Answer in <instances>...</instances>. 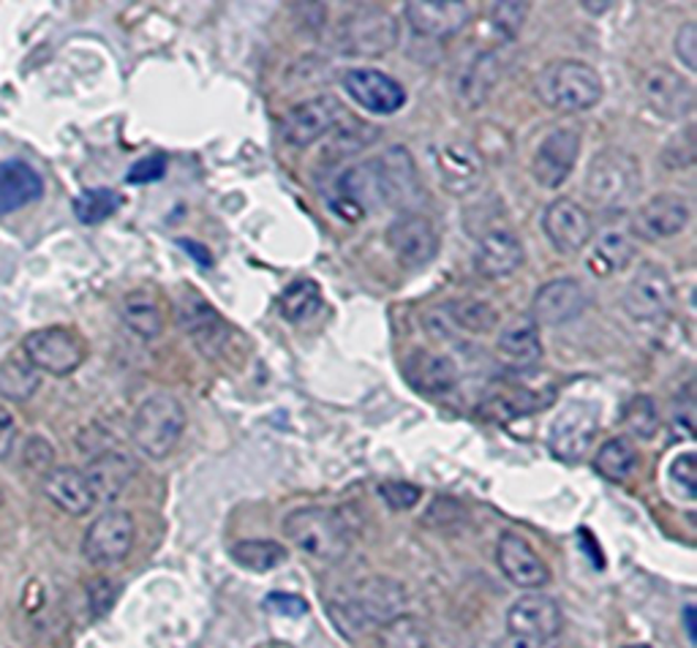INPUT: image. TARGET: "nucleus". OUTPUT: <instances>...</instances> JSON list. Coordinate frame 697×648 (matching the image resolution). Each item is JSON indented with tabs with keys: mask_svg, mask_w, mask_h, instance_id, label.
Instances as JSON below:
<instances>
[{
	"mask_svg": "<svg viewBox=\"0 0 697 648\" xmlns=\"http://www.w3.org/2000/svg\"><path fill=\"white\" fill-rule=\"evenodd\" d=\"M406 588L384 575L362 577L355 586L325 597V610L344 638H362L406 610Z\"/></svg>",
	"mask_w": 697,
	"mask_h": 648,
	"instance_id": "1",
	"label": "nucleus"
},
{
	"mask_svg": "<svg viewBox=\"0 0 697 648\" xmlns=\"http://www.w3.org/2000/svg\"><path fill=\"white\" fill-rule=\"evenodd\" d=\"M284 537L303 556L316 564H325V567L344 562L351 547L349 529L344 526L336 512L325 510V506H303V510L289 512L284 518Z\"/></svg>",
	"mask_w": 697,
	"mask_h": 648,
	"instance_id": "2",
	"label": "nucleus"
},
{
	"mask_svg": "<svg viewBox=\"0 0 697 648\" xmlns=\"http://www.w3.org/2000/svg\"><path fill=\"white\" fill-rule=\"evenodd\" d=\"M535 93L548 109L575 115L600 104L602 80L583 61H553L537 74Z\"/></svg>",
	"mask_w": 697,
	"mask_h": 648,
	"instance_id": "3",
	"label": "nucleus"
},
{
	"mask_svg": "<svg viewBox=\"0 0 697 648\" xmlns=\"http://www.w3.org/2000/svg\"><path fill=\"white\" fill-rule=\"evenodd\" d=\"M641 188V164L635 156L619 150V147H608V150L591 158L589 173H585V194L596 208H626V205L635 202Z\"/></svg>",
	"mask_w": 697,
	"mask_h": 648,
	"instance_id": "4",
	"label": "nucleus"
},
{
	"mask_svg": "<svg viewBox=\"0 0 697 648\" xmlns=\"http://www.w3.org/2000/svg\"><path fill=\"white\" fill-rule=\"evenodd\" d=\"M186 431V411L178 398L167 393L145 398L131 420V439L154 461H163L178 447Z\"/></svg>",
	"mask_w": 697,
	"mask_h": 648,
	"instance_id": "5",
	"label": "nucleus"
},
{
	"mask_svg": "<svg viewBox=\"0 0 697 648\" xmlns=\"http://www.w3.org/2000/svg\"><path fill=\"white\" fill-rule=\"evenodd\" d=\"M371 169V186L377 194V205H390V208L414 213L423 202V182H420L414 158L409 156L406 147H392L368 164Z\"/></svg>",
	"mask_w": 697,
	"mask_h": 648,
	"instance_id": "6",
	"label": "nucleus"
},
{
	"mask_svg": "<svg viewBox=\"0 0 697 648\" xmlns=\"http://www.w3.org/2000/svg\"><path fill=\"white\" fill-rule=\"evenodd\" d=\"M336 41L349 55H388L398 44V20L382 6H360L344 17L336 31Z\"/></svg>",
	"mask_w": 697,
	"mask_h": 648,
	"instance_id": "7",
	"label": "nucleus"
},
{
	"mask_svg": "<svg viewBox=\"0 0 697 648\" xmlns=\"http://www.w3.org/2000/svg\"><path fill=\"white\" fill-rule=\"evenodd\" d=\"M25 360L36 370L52 376H68L85 360V346L77 333L68 327H41L28 333L22 341Z\"/></svg>",
	"mask_w": 697,
	"mask_h": 648,
	"instance_id": "8",
	"label": "nucleus"
},
{
	"mask_svg": "<svg viewBox=\"0 0 697 648\" xmlns=\"http://www.w3.org/2000/svg\"><path fill=\"white\" fill-rule=\"evenodd\" d=\"M137 526L126 510H107L87 526L82 553L93 567H115L131 553Z\"/></svg>",
	"mask_w": 697,
	"mask_h": 648,
	"instance_id": "9",
	"label": "nucleus"
},
{
	"mask_svg": "<svg viewBox=\"0 0 697 648\" xmlns=\"http://www.w3.org/2000/svg\"><path fill=\"white\" fill-rule=\"evenodd\" d=\"M673 297H676V289H673L670 273L657 262H643L624 286L621 305L635 322H654L670 311Z\"/></svg>",
	"mask_w": 697,
	"mask_h": 648,
	"instance_id": "10",
	"label": "nucleus"
},
{
	"mask_svg": "<svg viewBox=\"0 0 697 648\" xmlns=\"http://www.w3.org/2000/svg\"><path fill=\"white\" fill-rule=\"evenodd\" d=\"M596 433V409L594 404H583V400H572L564 409L556 415V420L550 422L548 431V447L553 452L556 461L561 463H575L583 461V456L589 452L591 441Z\"/></svg>",
	"mask_w": 697,
	"mask_h": 648,
	"instance_id": "11",
	"label": "nucleus"
},
{
	"mask_svg": "<svg viewBox=\"0 0 697 648\" xmlns=\"http://www.w3.org/2000/svg\"><path fill=\"white\" fill-rule=\"evenodd\" d=\"M384 240H388L398 264L406 270H420L425 268V264H431L433 259H436L439 245H442L436 227H433L431 218L423 213L398 216L388 227Z\"/></svg>",
	"mask_w": 697,
	"mask_h": 648,
	"instance_id": "12",
	"label": "nucleus"
},
{
	"mask_svg": "<svg viewBox=\"0 0 697 648\" xmlns=\"http://www.w3.org/2000/svg\"><path fill=\"white\" fill-rule=\"evenodd\" d=\"M344 107L336 96H316L295 104L284 115L281 134L292 147H308L341 123Z\"/></svg>",
	"mask_w": 697,
	"mask_h": 648,
	"instance_id": "13",
	"label": "nucleus"
},
{
	"mask_svg": "<svg viewBox=\"0 0 697 648\" xmlns=\"http://www.w3.org/2000/svg\"><path fill=\"white\" fill-rule=\"evenodd\" d=\"M542 232L550 240L556 251L570 257V253L583 251L589 245L591 234H594V223H591L589 210L581 202L570 197L553 199L542 213Z\"/></svg>",
	"mask_w": 697,
	"mask_h": 648,
	"instance_id": "14",
	"label": "nucleus"
},
{
	"mask_svg": "<svg viewBox=\"0 0 697 648\" xmlns=\"http://www.w3.org/2000/svg\"><path fill=\"white\" fill-rule=\"evenodd\" d=\"M641 93L646 107L665 121H682L695 107L693 82L667 66H654L643 74Z\"/></svg>",
	"mask_w": 697,
	"mask_h": 648,
	"instance_id": "15",
	"label": "nucleus"
},
{
	"mask_svg": "<svg viewBox=\"0 0 697 648\" xmlns=\"http://www.w3.org/2000/svg\"><path fill=\"white\" fill-rule=\"evenodd\" d=\"M689 205L678 194H657L646 199L641 208L632 213V234L646 243H659V240L676 238L687 229Z\"/></svg>",
	"mask_w": 697,
	"mask_h": 648,
	"instance_id": "16",
	"label": "nucleus"
},
{
	"mask_svg": "<svg viewBox=\"0 0 697 648\" xmlns=\"http://www.w3.org/2000/svg\"><path fill=\"white\" fill-rule=\"evenodd\" d=\"M581 156V134L575 128H556L542 139L531 158V175L542 188L564 186Z\"/></svg>",
	"mask_w": 697,
	"mask_h": 648,
	"instance_id": "17",
	"label": "nucleus"
},
{
	"mask_svg": "<svg viewBox=\"0 0 697 648\" xmlns=\"http://www.w3.org/2000/svg\"><path fill=\"white\" fill-rule=\"evenodd\" d=\"M341 85L351 102H357L371 115H392L406 102V91H403L401 82L379 72V69H349Z\"/></svg>",
	"mask_w": 697,
	"mask_h": 648,
	"instance_id": "18",
	"label": "nucleus"
},
{
	"mask_svg": "<svg viewBox=\"0 0 697 648\" xmlns=\"http://www.w3.org/2000/svg\"><path fill=\"white\" fill-rule=\"evenodd\" d=\"M564 627V616L556 599L545 597V594H524L520 599H515L507 610V629L513 635H524V638L540 640L548 644Z\"/></svg>",
	"mask_w": 697,
	"mask_h": 648,
	"instance_id": "19",
	"label": "nucleus"
},
{
	"mask_svg": "<svg viewBox=\"0 0 697 648\" xmlns=\"http://www.w3.org/2000/svg\"><path fill=\"white\" fill-rule=\"evenodd\" d=\"M585 305H589V297L575 279H553L535 292L529 316L537 322V327H542V324L545 327H559V324L578 320Z\"/></svg>",
	"mask_w": 697,
	"mask_h": 648,
	"instance_id": "20",
	"label": "nucleus"
},
{
	"mask_svg": "<svg viewBox=\"0 0 697 648\" xmlns=\"http://www.w3.org/2000/svg\"><path fill=\"white\" fill-rule=\"evenodd\" d=\"M496 562H499L501 575L518 588L535 592V588H540L550 581L548 564L542 562L540 553L535 551V545L515 532H507L499 537V545H496Z\"/></svg>",
	"mask_w": 697,
	"mask_h": 648,
	"instance_id": "21",
	"label": "nucleus"
},
{
	"mask_svg": "<svg viewBox=\"0 0 697 648\" xmlns=\"http://www.w3.org/2000/svg\"><path fill=\"white\" fill-rule=\"evenodd\" d=\"M414 33L427 39H450L472 20V6L464 0H414L403 6Z\"/></svg>",
	"mask_w": 697,
	"mask_h": 648,
	"instance_id": "22",
	"label": "nucleus"
},
{
	"mask_svg": "<svg viewBox=\"0 0 697 648\" xmlns=\"http://www.w3.org/2000/svg\"><path fill=\"white\" fill-rule=\"evenodd\" d=\"M524 259L526 251L518 234L509 232V229L496 227L479 238L477 251H474V270H477L483 279L499 281L509 279V275L524 264Z\"/></svg>",
	"mask_w": 697,
	"mask_h": 648,
	"instance_id": "23",
	"label": "nucleus"
},
{
	"mask_svg": "<svg viewBox=\"0 0 697 648\" xmlns=\"http://www.w3.org/2000/svg\"><path fill=\"white\" fill-rule=\"evenodd\" d=\"M180 327L194 338V344L208 355H215V352L224 346L226 335H230V327H226L224 316L208 303L199 292H189L183 300H180Z\"/></svg>",
	"mask_w": 697,
	"mask_h": 648,
	"instance_id": "24",
	"label": "nucleus"
},
{
	"mask_svg": "<svg viewBox=\"0 0 697 648\" xmlns=\"http://www.w3.org/2000/svg\"><path fill=\"white\" fill-rule=\"evenodd\" d=\"M436 169L450 194L474 191L485 175L483 156L468 143H447L439 147Z\"/></svg>",
	"mask_w": 697,
	"mask_h": 648,
	"instance_id": "25",
	"label": "nucleus"
},
{
	"mask_svg": "<svg viewBox=\"0 0 697 648\" xmlns=\"http://www.w3.org/2000/svg\"><path fill=\"white\" fill-rule=\"evenodd\" d=\"M41 488H44V497L66 515H87L96 506V497H93L85 471L74 467H52L44 474Z\"/></svg>",
	"mask_w": 697,
	"mask_h": 648,
	"instance_id": "26",
	"label": "nucleus"
},
{
	"mask_svg": "<svg viewBox=\"0 0 697 648\" xmlns=\"http://www.w3.org/2000/svg\"><path fill=\"white\" fill-rule=\"evenodd\" d=\"M403 379L423 396H444L458 382V370H455V363L450 357L427 349H414L403 360Z\"/></svg>",
	"mask_w": 697,
	"mask_h": 648,
	"instance_id": "27",
	"label": "nucleus"
},
{
	"mask_svg": "<svg viewBox=\"0 0 697 648\" xmlns=\"http://www.w3.org/2000/svg\"><path fill=\"white\" fill-rule=\"evenodd\" d=\"M44 197V180L28 161L11 158L0 164V216L28 208Z\"/></svg>",
	"mask_w": 697,
	"mask_h": 648,
	"instance_id": "28",
	"label": "nucleus"
},
{
	"mask_svg": "<svg viewBox=\"0 0 697 648\" xmlns=\"http://www.w3.org/2000/svg\"><path fill=\"white\" fill-rule=\"evenodd\" d=\"M496 349H499L504 360L520 365V368H531L542 357L540 327H537V322L529 314L513 316L501 327L499 338H496Z\"/></svg>",
	"mask_w": 697,
	"mask_h": 648,
	"instance_id": "29",
	"label": "nucleus"
},
{
	"mask_svg": "<svg viewBox=\"0 0 697 648\" xmlns=\"http://www.w3.org/2000/svg\"><path fill=\"white\" fill-rule=\"evenodd\" d=\"M96 502H113L126 491L134 477V463L120 450H102L85 471Z\"/></svg>",
	"mask_w": 697,
	"mask_h": 648,
	"instance_id": "30",
	"label": "nucleus"
},
{
	"mask_svg": "<svg viewBox=\"0 0 697 648\" xmlns=\"http://www.w3.org/2000/svg\"><path fill=\"white\" fill-rule=\"evenodd\" d=\"M635 257V245L619 229H605L600 238L591 243L589 259H585V268L596 275V279H608V275H616L621 270H626Z\"/></svg>",
	"mask_w": 697,
	"mask_h": 648,
	"instance_id": "31",
	"label": "nucleus"
},
{
	"mask_svg": "<svg viewBox=\"0 0 697 648\" xmlns=\"http://www.w3.org/2000/svg\"><path fill=\"white\" fill-rule=\"evenodd\" d=\"M123 322L139 338L154 341L163 333V311L154 292L148 289H134L123 297Z\"/></svg>",
	"mask_w": 697,
	"mask_h": 648,
	"instance_id": "32",
	"label": "nucleus"
},
{
	"mask_svg": "<svg viewBox=\"0 0 697 648\" xmlns=\"http://www.w3.org/2000/svg\"><path fill=\"white\" fill-rule=\"evenodd\" d=\"M496 80H499V61H496L494 52H483V55L474 58V61L464 69V74L458 76L455 93H458L461 104H464L466 109H477L485 104V98H488Z\"/></svg>",
	"mask_w": 697,
	"mask_h": 648,
	"instance_id": "33",
	"label": "nucleus"
},
{
	"mask_svg": "<svg viewBox=\"0 0 697 648\" xmlns=\"http://www.w3.org/2000/svg\"><path fill=\"white\" fill-rule=\"evenodd\" d=\"M594 469L611 482L630 480L637 469V450L635 445H632L630 436H613V439H608L605 445L596 450Z\"/></svg>",
	"mask_w": 697,
	"mask_h": 648,
	"instance_id": "34",
	"label": "nucleus"
},
{
	"mask_svg": "<svg viewBox=\"0 0 697 648\" xmlns=\"http://www.w3.org/2000/svg\"><path fill=\"white\" fill-rule=\"evenodd\" d=\"M230 553L234 564L251 573H271L289 558V551L275 540H240L230 547Z\"/></svg>",
	"mask_w": 697,
	"mask_h": 648,
	"instance_id": "35",
	"label": "nucleus"
},
{
	"mask_svg": "<svg viewBox=\"0 0 697 648\" xmlns=\"http://www.w3.org/2000/svg\"><path fill=\"white\" fill-rule=\"evenodd\" d=\"M377 128H368L366 123L357 121V117L341 121L330 132V143L325 147V158L327 161H344V158H351L355 153L366 150V147L377 139Z\"/></svg>",
	"mask_w": 697,
	"mask_h": 648,
	"instance_id": "36",
	"label": "nucleus"
},
{
	"mask_svg": "<svg viewBox=\"0 0 697 648\" xmlns=\"http://www.w3.org/2000/svg\"><path fill=\"white\" fill-rule=\"evenodd\" d=\"M278 309H281V314H284V320L292 324L314 320V316L321 311L319 284L310 279L295 281V284H289L284 289V294H281V300H278Z\"/></svg>",
	"mask_w": 697,
	"mask_h": 648,
	"instance_id": "37",
	"label": "nucleus"
},
{
	"mask_svg": "<svg viewBox=\"0 0 697 648\" xmlns=\"http://www.w3.org/2000/svg\"><path fill=\"white\" fill-rule=\"evenodd\" d=\"M39 370L25 357L11 355L0 363V396L25 404L39 390Z\"/></svg>",
	"mask_w": 697,
	"mask_h": 648,
	"instance_id": "38",
	"label": "nucleus"
},
{
	"mask_svg": "<svg viewBox=\"0 0 697 648\" xmlns=\"http://www.w3.org/2000/svg\"><path fill=\"white\" fill-rule=\"evenodd\" d=\"M427 627L418 616L401 613L379 627V648H427Z\"/></svg>",
	"mask_w": 697,
	"mask_h": 648,
	"instance_id": "39",
	"label": "nucleus"
},
{
	"mask_svg": "<svg viewBox=\"0 0 697 648\" xmlns=\"http://www.w3.org/2000/svg\"><path fill=\"white\" fill-rule=\"evenodd\" d=\"M123 197L115 188H85L77 199H74V216L85 227H96V223L107 221L120 210Z\"/></svg>",
	"mask_w": 697,
	"mask_h": 648,
	"instance_id": "40",
	"label": "nucleus"
},
{
	"mask_svg": "<svg viewBox=\"0 0 697 648\" xmlns=\"http://www.w3.org/2000/svg\"><path fill=\"white\" fill-rule=\"evenodd\" d=\"M453 327H464L474 335H485L499 324V314L483 300H458V303L444 305Z\"/></svg>",
	"mask_w": 697,
	"mask_h": 648,
	"instance_id": "41",
	"label": "nucleus"
},
{
	"mask_svg": "<svg viewBox=\"0 0 697 648\" xmlns=\"http://www.w3.org/2000/svg\"><path fill=\"white\" fill-rule=\"evenodd\" d=\"M624 426L630 428L637 439H652L654 433L659 431V415H657V404H654L652 396H637L626 404L624 409Z\"/></svg>",
	"mask_w": 697,
	"mask_h": 648,
	"instance_id": "42",
	"label": "nucleus"
},
{
	"mask_svg": "<svg viewBox=\"0 0 697 648\" xmlns=\"http://www.w3.org/2000/svg\"><path fill=\"white\" fill-rule=\"evenodd\" d=\"M670 485L676 488L678 497L689 499V502L697 497V456L693 450L682 452L670 463Z\"/></svg>",
	"mask_w": 697,
	"mask_h": 648,
	"instance_id": "43",
	"label": "nucleus"
},
{
	"mask_svg": "<svg viewBox=\"0 0 697 648\" xmlns=\"http://www.w3.org/2000/svg\"><path fill=\"white\" fill-rule=\"evenodd\" d=\"M526 11H529L526 3H494L490 6V25L504 39H515L524 28Z\"/></svg>",
	"mask_w": 697,
	"mask_h": 648,
	"instance_id": "44",
	"label": "nucleus"
},
{
	"mask_svg": "<svg viewBox=\"0 0 697 648\" xmlns=\"http://www.w3.org/2000/svg\"><path fill=\"white\" fill-rule=\"evenodd\" d=\"M420 488L418 485H409V482H382L379 485V497L384 499V504L390 506V510H412L414 504L420 502Z\"/></svg>",
	"mask_w": 697,
	"mask_h": 648,
	"instance_id": "45",
	"label": "nucleus"
},
{
	"mask_svg": "<svg viewBox=\"0 0 697 648\" xmlns=\"http://www.w3.org/2000/svg\"><path fill=\"white\" fill-rule=\"evenodd\" d=\"M163 175H167V156L154 153V156L139 158V161L128 169L126 182H131V186H148V182L161 180Z\"/></svg>",
	"mask_w": 697,
	"mask_h": 648,
	"instance_id": "46",
	"label": "nucleus"
},
{
	"mask_svg": "<svg viewBox=\"0 0 697 648\" xmlns=\"http://www.w3.org/2000/svg\"><path fill=\"white\" fill-rule=\"evenodd\" d=\"M665 164L667 169H689L695 164V137L693 128H684L682 137L670 139L665 147Z\"/></svg>",
	"mask_w": 697,
	"mask_h": 648,
	"instance_id": "47",
	"label": "nucleus"
},
{
	"mask_svg": "<svg viewBox=\"0 0 697 648\" xmlns=\"http://www.w3.org/2000/svg\"><path fill=\"white\" fill-rule=\"evenodd\" d=\"M117 599V586L107 577H96V581L87 583V603H91V613L96 618L107 616L113 610Z\"/></svg>",
	"mask_w": 697,
	"mask_h": 648,
	"instance_id": "48",
	"label": "nucleus"
},
{
	"mask_svg": "<svg viewBox=\"0 0 697 648\" xmlns=\"http://www.w3.org/2000/svg\"><path fill=\"white\" fill-rule=\"evenodd\" d=\"M676 58L687 72H697V22H684L673 41Z\"/></svg>",
	"mask_w": 697,
	"mask_h": 648,
	"instance_id": "49",
	"label": "nucleus"
},
{
	"mask_svg": "<svg viewBox=\"0 0 697 648\" xmlns=\"http://www.w3.org/2000/svg\"><path fill=\"white\" fill-rule=\"evenodd\" d=\"M265 610H271L275 613V616H284V618H300L308 613V603L300 597V594L273 592L265 597Z\"/></svg>",
	"mask_w": 697,
	"mask_h": 648,
	"instance_id": "50",
	"label": "nucleus"
},
{
	"mask_svg": "<svg viewBox=\"0 0 697 648\" xmlns=\"http://www.w3.org/2000/svg\"><path fill=\"white\" fill-rule=\"evenodd\" d=\"M52 458H55V450H52V445L44 439V436H31V439L25 441V452H22V461H25L28 469L50 471L52 469Z\"/></svg>",
	"mask_w": 697,
	"mask_h": 648,
	"instance_id": "51",
	"label": "nucleus"
},
{
	"mask_svg": "<svg viewBox=\"0 0 697 648\" xmlns=\"http://www.w3.org/2000/svg\"><path fill=\"white\" fill-rule=\"evenodd\" d=\"M17 441V420L6 406H0V461L11 456Z\"/></svg>",
	"mask_w": 697,
	"mask_h": 648,
	"instance_id": "52",
	"label": "nucleus"
},
{
	"mask_svg": "<svg viewBox=\"0 0 697 648\" xmlns=\"http://www.w3.org/2000/svg\"><path fill=\"white\" fill-rule=\"evenodd\" d=\"M458 521H464V510H461V504H455L453 512H444L442 499H436V502L427 506V512H425V523H431V526H436V529L447 526V523H458Z\"/></svg>",
	"mask_w": 697,
	"mask_h": 648,
	"instance_id": "53",
	"label": "nucleus"
},
{
	"mask_svg": "<svg viewBox=\"0 0 697 648\" xmlns=\"http://www.w3.org/2000/svg\"><path fill=\"white\" fill-rule=\"evenodd\" d=\"M496 648H545V644H540V640L524 638V635L507 633V638H501L499 644H496Z\"/></svg>",
	"mask_w": 697,
	"mask_h": 648,
	"instance_id": "54",
	"label": "nucleus"
},
{
	"mask_svg": "<svg viewBox=\"0 0 697 648\" xmlns=\"http://www.w3.org/2000/svg\"><path fill=\"white\" fill-rule=\"evenodd\" d=\"M180 245H183V249H189L191 257L199 259L202 264H213V259L208 257V249H202V245H194L191 240H180Z\"/></svg>",
	"mask_w": 697,
	"mask_h": 648,
	"instance_id": "55",
	"label": "nucleus"
},
{
	"mask_svg": "<svg viewBox=\"0 0 697 648\" xmlns=\"http://www.w3.org/2000/svg\"><path fill=\"white\" fill-rule=\"evenodd\" d=\"M684 627H687V633H689V640H697V635H695V608L693 605H689L687 610H684Z\"/></svg>",
	"mask_w": 697,
	"mask_h": 648,
	"instance_id": "56",
	"label": "nucleus"
},
{
	"mask_svg": "<svg viewBox=\"0 0 697 648\" xmlns=\"http://www.w3.org/2000/svg\"><path fill=\"white\" fill-rule=\"evenodd\" d=\"M254 648H295L292 644H284V640H267V644H260Z\"/></svg>",
	"mask_w": 697,
	"mask_h": 648,
	"instance_id": "57",
	"label": "nucleus"
},
{
	"mask_svg": "<svg viewBox=\"0 0 697 648\" xmlns=\"http://www.w3.org/2000/svg\"><path fill=\"white\" fill-rule=\"evenodd\" d=\"M585 11H608L611 9V3H583Z\"/></svg>",
	"mask_w": 697,
	"mask_h": 648,
	"instance_id": "58",
	"label": "nucleus"
},
{
	"mask_svg": "<svg viewBox=\"0 0 697 648\" xmlns=\"http://www.w3.org/2000/svg\"><path fill=\"white\" fill-rule=\"evenodd\" d=\"M624 648H652V646H646V644H635V646H624Z\"/></svg>",
	"mask_w": 697,
	"mask_h": 648,
	"instance_id": "59",
	"label": "nucleus"
},
{
	"mask_svg": "<svg viewBox=\"0 0 697 648\" xmlns=\"http://www.w3.org/2000/svg\"><path fill=\"white\" fill-rule=\"evenodd\" d=\"M0 506H3V491H0Z\"/></svg>",
	"mask_w": 697,
	"mask_h": 648,
	"instance_id": "60",
	"label": "nucleus"
}]
</instances>
